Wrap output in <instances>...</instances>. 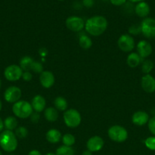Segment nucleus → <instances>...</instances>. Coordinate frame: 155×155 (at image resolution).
I'll return each instance as SVG.
<instances>
[{
	"mask_svg": "<svg viewBox=\"0 0 155 155\" xmlns=\"http://www.w3.org/2000/svg\"><path fill=\"white\" fill-rule=\"evenodd\" d=\"M2 101L1 100H0V111H1L2 110Z\"/></svg>",
	"mask_w": 155,
	"mask_h": 155,
	"instance_id": "obj_41",
	"label": "nucleus"
},
{
	"mask_svg": "<svg viewBox=\"0 0 155 155\" xmlns=\"http://www.w3.org/2000/svg\"><path fill=\"white\" fill-rule=\"evenodd\" d=\"M31 106L33 107V110H34L37 113L43 111L46 108L45 98L40 95H36L32 99Z\"/></svg>",
	"mask_w": 155,
	"mask_h": 155,
	"instance_id": "obj_17",
	"label": "nucleus"
},
{
	"mask_svg": "<svg viewBox=\"0 0 155 155\" xmlns=\"http://www.w3.org/2000/svg\"><path fill=\"white\" fill-rule=\"evenodd\" d=\"M32 77H33V76H32V74L30 72V71H24V72H23V74H22V77L21 78H23V80H24V81H30V80H32Z\"/></svg>",
	"mask_w": 155,
	"mask_h": 155,
	"instance_id": "obj_33",
	"label": "nucleus"
},
{
	"mask_svg": "<svg viewBox=\"0 0 155 155\" xmlns=\"http://www.w3.org/2000/svg\"><path fill=\"white\" fill-rule=\"evenodd\" d=\"M3 128H4V123H3L2 120L0 118V133H1L2 131Z\"/></svg>",
	"mask_w": 155,
	"mask_h": 155,
	"instance_id": "obj_38",
	"label": "nucleus"
},
{
	"mask_svg": "<svg viewBox=\"0 0 155 155\" xmlns=\"http://www.w3.org/2000/svg\"><path fill=\"white\" fill-rule=\"evenodd\" d=\"M153 67H154L153 62L151 60L147 59L143 61L141 63V71L144 74H150L152 70L153 69Z\"/></svg>",
	"mask_w": 155,
	"mask_h": 155,
	"instance_id": "obj_25",
	"label": "nucleus"
},
{
	"mask_svg": "<svg viewBox=\"0 0 155 155\" xmlns=\"http://www.w3.org/2000/svg\"><path fill=\"white\" fill-rule=\"evenodd\" d=\"M82 3L84 7L91 8L94 5V0H82Z\"/></svg>",
	"mask_w": 155,
	"mask_h": 155,
	"instance_id": "obj_35",
	"label": "nucleus"
},
{
	"mask_svg": "<svg viewBox=\"0 0 155 155\" xmlns=\"http://www.w3.org/2000/svg\"><path fill=\"white\" fill-rule=\"evenodd\" d=\"M33 107L31 104L27 101H18L14 103L12 106V112L14 114L21 119H26L33 114Z\"/></svg>",
	"mask_w": 155,
	"mask_h": 155,
	"instance_id": "obj_3",
	"label": "nucleus"
},
{
	"mask_svg": "<svg viewBox=\"0 0 155 155\" xmlns=\"http://www.w3.org/2000/svg\"><path fill=\"white\" fill-rule=\"evenodd\" d=\"M56 155H74V151L71 147L62 145L57 148Z\"/></svg>",
	"mask_w": 155,
	"mask_h": 155,
	"instance_id": "obj_26",
	"label": "nucleus"
},
{
	"mask_svg": "<svg viewBox=\"0 0 155 155\" xmlns=\"http://www.w3.org/2000/svg\"><path fill=\"white\" fill-rule=\"evenodd\" d=\"M81 155H92V152L90 151L89 150H86V151H84L82 153Z\"/></svg>",
	"mask_w": 155,
	"mask_h": 155,
	"instance_id": "obj_40",
	"label": "nucleus"
},
{
	"mask_svg": "<svg viewBox=\"0 0 155 155\" xmlns=\"http://www.w3.org/2000/svg\"><path fill=\"white\" fill-rule=\"evenodd\" d=\"M46 155H56V154H53V153H47Z\"/></svg>",
	"mask_w": 155,
	"mask_h": 155,
	"instance_id": "obj_42",
	"label": "nucleus"
},
{
	"mask_svg": "<svg viewBox=\"0 0 155 155\" xmlns=\"http://www.w3.org/2000/svg\"><path fill=\"white\" fill-rule=\"evenodd\" d=\"M40 114L39 113L36 112V113H33L31 115H30V120L33 123H37L40 120Z\"/></svg>",
	"mask_w": 155,
	"mask_h": 155,
	"instance_id": "obj_36",
	"label": "nucleus"
},
{
	"mask_svg": "<svg viewBox=\"0 0 155 155\" xmlns=\"http://www.w3.org/2000/svg\"><path fill=\"white\" fill-rule=\"evenodd\" d=\"M59 1H64V0H59Z\"/></svg>",
	"mask_w": 155,
	"mask_h": 155,
	"instance_id": "obj_45",
	"label": "nucleus"
},
{
	"mask_svg": "<svg viewBox=\"0 0 155 155\" xmlns=\"http://www.w3.org/2000/svg\"><path fill=\"white\" fill-rule=\"evenodd\" d=\"M109 1L113 5L115 6H121L126 3V0H109Z\"/></svg>",
	"mask_w": 155,
	"mask_h": 155,
	"instance_id": "obj_34",
	"label": "nucleus"
},
{
	"mask_svg": "<svg viewBox=\"0 0 155 155\" xmlns=\"http://www.w3.org/2000/svg\"><path fill=\"white\" fill-rule=\"evenodd\" d=\"M143 61V58L136 52H132L128 55L127 64L130 68H136L141 64Z\"/></svg>",
	"mask_w": 155,
	"mask_h": 155,
	"instance_id": "obj_18",
	"label": "nucleus"
},
{
	"mask_svg": "<svg viewBox=\"0 0 155 155\" xmlns=\"http://www.w3.org/2000/svg\"><path fill=\"white\" fill-rule=\"evenodd\" d=\"M144 145L150 151H155V136H150L144 141Z\"/></svg>",
	"mask_w": 155,
	"mask_h": 155,
	"instance_id": "obj_29",
	"label": "nucleus"
},
{
	"mask_svg": "<svg viewBox=\"0 0 155 155\" xmlns=\"http://www.w3.org/2000/svg\"><path fill=\"white\" fill-rule=\"evenodd\" d=\"M23 70L21 67L16 64H12L8 66L5 69L4 76L9 81L15 82L19 80L22 77Z\"/></svg>",
	"mask_w": 155,
	"mask_h": 155,
	"instance_id": "obj_7",
	"label": "nucleus"
},
{
	"mask_svg": "<svg viewBox=\"0 0 155 155\" xmlns=\"http://www.w3.org/2000/svg\"><path fill=\"white\" fill-rule=\"evenodd\" d=\"M54 105L56 110L63 111V110H66L67 107H68V103H67L65 98H64L63 97L59 96L55 98Z\"/></svg>",
	"mask_w": 155,
	"mask_h": 155,
	"instance_id": "obj_23",
	"label": "nucleus"
},
{
	"mask_svg": "<svg viewBox=\"0 0 155 155\" xmlns=\"http://www.w3.org/2000/svg\"><path fill=\"white\" fill-rule=\"evenodd\" d=\"M0 155H2V151H0Z\"/></svg>",
	"mask_w": 155,
	"mask_h": 155,
	"instance_id": "obj_44",
	"label": "nucleus"
},
{
	"mask_svg": "<svg viewBox=\"0 0 155 155\" xmlns=\"http://www.w3.org/2000/svg\"><path fill=\"white\" fill-rule=\"evenodd\" d=\"M147 127H148L149 131L155 136V116H153L149 119Z\"/></svg>",
	"mask_w": 155,
	"mask_h": 155,
	"instance_id": "obj_31",
	"label": "nucleus"
},
{
	"mask_svg": "<svg viewBox=\"0 0 155 155\" xmlns=\"http://www.w3.org/2000/svg\"><path fill=\"white\" fill-rule=\"evenodd\" d=\"M79 45L84 49H88L92 46V41L89 36L83 34L79 36Z\"/></svg>",
	"mask_w": 155,
	"mask_h": 155,
	"instance_id": "obj_24",
	"label": "nucleus"
},
{
	"mask_svg": "<svg viewBox=\"0 0 155 155\" xmlns=\"http://www.w3.org/2000/svg\"><path fill=\"white\" fill-rule=\"evenodd\" d=\"M108 22L106 18L100 15H96L90 18L85 22V30L90 35L98 36L106 31Z\"/></svg>",
	"mask_w": 155,
	"mask_h": 155,
	"instance_id": "obj_1",
	"label": "nucleus"
},
{
	"mask_svg": "<svg viewBox=\"0 0 155 155\" xmlns=\"http://www.w3.org/2000/svg\"><path fill=\"white\" fill-rule=\"evenodd\" d=\"M64 122L69 128H76L81 122V117L80 113L75 109H68L65 110L63 114Z\"/></svg>",
	"mask_w": 155,
	"mask_h": 155,
	"instance_id": "obj_4",
	"label": "nucleus"
},
{
	"mask_svg": "<svg viewBox=\"0 0 155 155\" xmlns=\"http://www.w3.org/2000/svg\"><path fill=\"white\" fill-rule=\"evenodd\" d=\"M46 140L49 142L53 144L58 143L59 141L62 139V135L61 133L59 130H56V129H52L50 130L46 134Z\"/></svg>",
	"mask_w": 155,
	"mask_h": 155,
	"instance_id": "obj_19",
	"label": "nucleus"
},
{
	"mask_svg": "<svg viewBox=\"0 0 155 155\" xmlns=\"http://www.w3.org/2000/svg\"><path fill=\"white\" fill-rule=\"evenodd\" d=\"M118 46L124 52H129L135 48V40L129 34H123L119 38Z\"/></svg>",
	"mask_w": 155,
	"mask_h": 155,
	"instance_id": "obj_9",
	"label": "nucleus"
},
{
	"mask_svg": "<svg viewBox=\"0 0 155 155\" xmlns=\"http://www.w3.org/2000/svg\"><path fill=\"white\" fill-rule=\"evenodd\" d=\"M34 62L33 59L30 56H24L20 61V67L24 71H30L31 67Z\"/></svg>",
	"mask_w": 155,
	"mask_h": 155,
	"instance_id": "obj_21",
	"label": "nucleus"
},
{
	"mask_svg": "<svg viewBox=\"0 0 155 155\" xmlns=\"http://www.w3.org/2000/svg\"><path fill=\"white\" fill-rule=\"evenodd\" d=\"M0 147L6 152H13L18 147V139L15 133L5 130L0 133Z\"/></svg>",
	"mask_w": 155,
	"mask_h": 155,
	"instance_id": "obj_2",
	"label": "nucleus"
},
{
	"mask_svg": "<svg viewBox=\"0 0 155 155\" xmlns=\"http://www.w3.org/2000/svg\"><path fill=\"white\" fill-rule=\"evenodd\" d=\"M1 87H2V80L1 79H0V89H1Z\"/></svg>",
	"mask_w": 155,
	"mask_h": 155,
	"instance_id": "obj_43",
	"label": "nucleus"
},
{
	"mask_svg": "<svg viewBox=\"0 0 155 155\" xmlns=\"http://www.w3.org/2000/svg\"><path fill=\"white\" fill-rule=\"evenodd\" d=\"M138 54L142 58H146L151 54L153 51L152 45L149 42L146 40H141L136 45Z\"/></svg>",
	"mask_w": 155,
	"mask_h": 155,
	"instance_id": "obj_13",
	"label": "nucleus"
},
{
	"mask_svg": "<svg viewBox=\"0 0 155 155\" xmlns=\"http://www.w3.org/2000/svg\"><path fill=\"white\" fill-rule=\"evenodd\" d=\"M149 115L147 112L142 111V110H138L134 113L132 115V121L135 125L138 126V127H142V126L145 125L147 124L149 121Z\"/></svg>",
	"mask_w": 155,
	"mask_h": 155,
	"instance_id": "obj_14",
	"label": "nucleus"
},
{
	"mask_svg": "<svg viewBox=\"0 0 155 155\" xmlns=\"http://www.w3.org/2000/svg\"><path fill=\"white\" fill-rule=\"evenodd\" d=\"M21 97V90L17 86H10L5 90L4 98L7 102L15 103L19 101Z\"/></svg>",
	"mask_w": 155,
	"mask_h": 155,
	"instance_id": "obj_10",
	"label": "nucleus"
},
{
	"mask_svg": "<svg viewBox=\"0 0 155 155\" xmlns=\"http://www.w3.org/2000/svg\"><path fill=\"white\" fill-rule=\"evenodd\" d=\"M28 155H42V154H41V153L39 151H37V150H32V151H30V152H29Z\"/></svg>",
	"mask_w": 155,
	"mask_h": 155,
	"instance_id": "obj_37",
	"label": "nucleus"
},
{
	"mask_svg": "<svg viewBox=\"0 0 155 155\" xmlns=\"http://www.w3.org/2000/svg\"><path fill=\"white\" fill-rule=\"evenodd\" d=\"M15 134L17 138L22 139L27 137L28 135V131H27V128H25L24 127H18L15 130Z\"/></svg>",
	"mask_w": 155,
	"mask_h": 155,
	"instance_id": "obj_28",
	"label": "nucleus"
},
{
	"mask_svg": "<svg viewBox=\"0 0 155 155\" xmlns=\"http://www.w3.org/2000/svg\"><path fill=\"white\" fill-rule=\"evenodd\" d=\"M129 2H132V3H138V2H145V0H128Z\"/></svg>",
	"mask_w": 155,
	"mask_h": 155,
	"instance_id": "obj_39",
	"label": "nucleus"
},
{
	"mask_svg": "<svg viewBox=\"0 0 155 155\" xmlns=\"http://www.w3.org/2000/svg\"><path fill=\"white\" fill-rule=\"evenodd\" d=\"M44 117L49 122H55L57 120L58 117H59V113L55 107H50L45 109Z\"/></svg>",
	"mask_w": 155,
	"mask_h": 155,
	"instance_id": "obj_20",
	"label": "nucleus"
},
{
	"mask_svg": "<svg viewBox=\"0 0 155 155\" xmlns=\"http://www.w3.org/2000/svg\"><path fill=\"white\" fill-rule=\"evenodd\" d=\"M65 25L71 31L80 32L85 27V22L83 18L80 17L70 16L65 21Z\"/></svg>",
	"mask_w": 155,
	"mask_h": 155,
	"instance_id": "obj_8",
	"label": "nucleus"
},
{
	"mask_svg": "<svg viewBox=\"0 0 155 155\" xmlns=\"http://www.w3.org/2000/svg\"><path fill=\"white\" fill-rule=\"evenodd\" d=\"M108 136L115 142H123L128 139V132L123 127L114 125L108 130Z\"/></svg>",
	"mask_w": 155,
	"mask_h": 155,
	"instance_id": "obj_5",
	"label": "nucleus"
},
{
	"mask_svg": "<svg viewBox=\"0 0 155 155\" xmlns=\"http://www.w3.org/2000/svg\"><path fill=\"white\" fill-rule=\"evenodd\" d=\"M103 1H106V0H103Z\"/></svg>",
	"mask_w": 155,
	"mask_h": 155,
	"instance_id": "obj_46",
	"label": "nucleus"
},
{
	"mask_svg": "<svg viewBox=\"0 0 155 155\" xmlns=\"http://www.w3.org/2000/svg\"><path fill=\"white\" fill-rule=\"evenodd\" d=\"M129 32L132 35H138L141 33V25H132L129 27Z\"/></svg>",
	"mask_w": 155,
	"mask_h": 155,
	"instance_id": "obj_32",
	"label": "nucleus"
},
{
	"mask_svg": "<svg viewBox=\"0 0 155 155\" xmlns=\"http://www.w3.org/2000/svg\"><path fill=\"white\" fill-rule=\"evenodd\" d=\"M3 123H4L5 128L7 130H10V131L16 130L17 127H18V120L14 117H8L3 121Z\"/></svg>",
	"mask_w": 155,
	"mask_h": 155,
	"instance_id": "obj_22",
	"label": "nucleus"
},
{
	"mask_svg": "<svg viewBox=\"0 0 155 155\" xmlns=\"http://www.w3.org/2000/svg\"><path fill=\"white\" fill-rule=\"evenodd\" d=\"M40 82L43 87L46 89L52 87L55 83V77L53 74L50 71H43L40 76Z\"/></svg>",
	"mask_w": 155,
	"mask_h": 155,
	"instance_id": "obj_15",
	"label": "nucleus"
},
{
	"mask_svg": "<svg viewBox=\"0 0 155 155\" xmlns=\"http://www.w3.org/2000/svg\"><path fill=\"white\" fill-rule=\"evenodd\" d=\"M141 88L147 93H153L155 92V78L150 74L143 76L141 81Z\"/></svg>",
	"mask_w": 155,
	"mask_h": 155,
	"instance_id": "obj_11",
	"label": "nucleus"
},
{
	"mask_svg": "<svg viewBox=\"0 0 155 155\" xmlns=\"http://www.w3.org/2000/svg\"><path fill=\"white\" fill-rule=\"evenodd\" d=\"M104 145L103 139L100 136H94L90 138L87 142V148L91 152H96L102 149Z\"/></svg>",
	"mask_w": 155,
	"mask_h": 155,
	"instance_id": "obj_12",
	"label": "nucleus"
},
{
	"mask_svg": "<svg viewBox=\"0 0 155 155\" xmlns=\"http://www.w3.org/2000/svg\"><path fill=\"white\" fill-rule=\"evenodd\" d=\"M30 71H33L36 74H41L43 71V68L42 64L37 61H34L33 63V64H32L31 70Z\"/></svg>",
	"mask_w": 155,
	"mask_h": 155,
	"instance_id": "obj_30",
	"label": "nucleus"
},
{
	"mask_svg": "<svg viewBox=\"0 0 155 155\" xmlns=\"http://www.w3.org/2000/svg\"><path fill=\"white\" fill-rule=\"evenodd\" d=\"M141 33L147 39L155 38V19L152 18H146L141 21Z\"/></svg>",
	"mask_w": 155,
	"mask_h": 155,
	"instance_id": "obj_6",
	"label": "nucleus"
},
{
	"mask_svg": "<svg viewBox=\"0 0 155 155\" xmlns=\"http://www.w3.org/2000/svg\"><path fill=\"white\" fill-rule=\"evenodd\" d=\"M62 142H63V145L65 146L71 147L74 143H75V138L73 135L69 134H65L62 136Z\"/></svg>",
	"mask_w": 155,
	"mask_h": 155,
	"instance_id": "obj_27",
	"label": "nucleus"
},
{
	"mask_svg": "<svg viewBox=\"0 0 155 155\" xmlns=\"http://www.w3.org/2000/svg\"><path fill=\"white\" fill-rule=\"evenodd\" d=\"M150 12V8L146 2H141L137 3L135 6V12L138 17L146 18L149 15Z\"/></svg>",
	"mask_w": 155,
	"mask_h": 155,
	"instance_id": "obj_16",
	"label": "nucleus"
}]
</instances>
